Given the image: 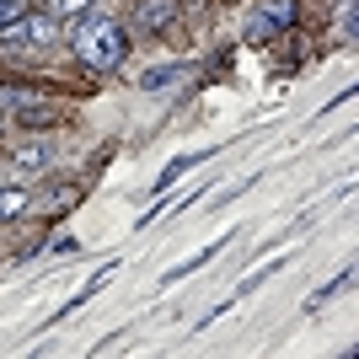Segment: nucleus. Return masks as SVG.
Listing matches in <instances>:
<instances>
[{
  "label": "nucleus",
  "instance_id": "obj_9",
  "mask_svg": "<svg viewBox=\"0 0 359 359\" xmlns=\"http://www.w3.org/2000/svg\"><path fill=\"white\" fill-rule=\"evenodd\" d=\"M344 285H348V273H338L332 285H322V290H316V295H311V311H316V306H327V300L338 295V290H344Z\"/></svg>",
  "mask_w": 359,
  "mask_h": 359
},
{
  "label": "nucleus",
  "instance_id": "obj_8",
  "mask_svg": "<svg viewBox=\"0 0 359 359\" xmlns=\"http://www.w3.org/2000/svg\"><path fill=\"white\" fill-rule=\"evenodd\" d=\"M140 22H145V27H166V22H172V0H145Z\"/></svg>",
  "mask_w": 359,
  "mask_h": 359
},
{
  "label": "nucleus",
  "instance_id": "obj_3",
  "mask_svg": "<svg viewBox=\"0 0 359 359\" xmlns=\"http://www.w3.org/2000/svg\"><path fill=\"white\" fill-rule=\"evenodd\" d=\"M0 107H6V113H27V123L48 118L43 97H38V91H22V86H0Z\"/></svg>",
  "mask_w": 359,
  "mask_h": 359
},
{
  "label": "nucleus",
  "instance_id": "obj_12",
  "mask_svg": "<svg viewBox=\"0 0 359 359\" xmlns=\"http://www.w3.org/2000/svg\"><path fill=\"white\" fill-rule=\"evenodd\" d=\"M16 161H22V166H32V172H38V166L48 161V145H38V150H22V156H16Z\"/></svg>",
  "mask_w": 359,
  "mask_h": 359
},
{
  "label": "nucleus",
  "instance_id": "obj_6",
  "mask_svg": "<svg viewBox=\"0 0 359 359\" xmlns=\"http://www.w3.org/2000/svg\"><path fill=\"white\" fill-rule=\"evenodd\" d=\"M182 75V65H150L145 75H140V91H161V86H172Z\"/></svg>",
  "mask_w": 359,
  "mask_h": 359
},
{
  "label": "nucleus",
  "instance_id": "obj_4",
  "mask_svg": "<svg viewBox=\"0 0 359 359\" xmlns=\"http://www.w3.org/2000/svg\"><path fill=\"white\" fill-rule=\"evenodd\" d=\"M225 241H231V231H225V236L215 241V247H204V252H194V257H188V263H177V269H166V279H161V285H177V279H188V273H198V269H204V263H210V257H215V252H220V247H225Z\"/></svg>",
  "mask_w": 359,
  "mask_h": 359
},
{
  "label": "nucleus",
  "instance_id": "obj_1",
  "mask_svg": "<svg viewBox=\"0 0 359 359\" xmlns=\"http://www.w3.org/2000/svg\"><path fill=\"white\" fill-rule=\"evenodd\" d=\"M70 48L81 54V65H86V70H113V65L123 60L129 38H123V27L113 22V16L91 11V16H81V22L70 27Z\"/></svg>",
  "mask_w": 359,
  "mask_h": 359
},
{
  "label": "nucleus",
  "instance_id": "obj_5",
  "mask_svg": "<svg viewBox=\"0 0 359 359\" xmlns=\"http://www.w3.org/2000/svg\"><path fill=\"white\" fill-rule=\"evenodd\" d=\"M198 161H204V150H194V156H177V161H172L161 177H156V194H166L172 182H182V177H188V166H198Z\"/></svg>",
  "mask_w": 359,
  "mask_h": 359
},
{
  "label": "nucleus",
  "instance_id": "obj_11",
  "mask_svg": "<svg viewBox=\"0 0 359 359\" xmlns=\"http://www.w3.org/2000/svg\"><path fill=\"white\" fill-rule=\"evenodd\" d=\"M11 22H22V0H0V27H11Z\"/></svg>",
  "mask_w": 359,
  "mask_h": 359
},
{
  "label": "nucleus",
  "instance_id": "obj_7",
  "mask_svg": "<svg viewBox=\"0 0 359 359\" xmlns=\"http://www.w3.org/2000/svg\"><path fill=\"white\" fill-rule=\"evenodd\" d=\"M32 198H27V188H0V220H16V215L27 210Z\"/></svg>",
  "mask_w": 359,
  "mask_h": 359
},
{
  "label": "nucleus",
  "instance_id": "obj_10",
  "mask_svg": "<svg viewBox=\"0 0 359 359\" xmlns=\"http://www.w3.org/2000/svg\"><path fill=\"white\" fill-rule=\"evenodd\" d=\"M91 0H48V16H75V11H86Z\"/></svg>",
  "mask_w": 359,
  "mask_h": 359
},
{
  "label": "nucleus",
  "instance_id": "obj_2",
  "mask_svg": "<svg viewBox=\"0 0 359 359\" xmlns=\"http://www.w3.org/2000/svg\"><path fill=\"white\" fill-rule=\"evenodd\" d=\"M290 16H295V0H263V6L247 16V38L263 43V38H273V32L290 27Z\"/></svg>",
  "mask_w": 359,
  "mask_h": 359
}]
</instances>
